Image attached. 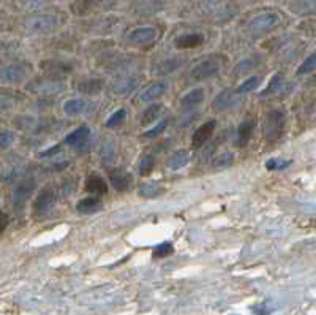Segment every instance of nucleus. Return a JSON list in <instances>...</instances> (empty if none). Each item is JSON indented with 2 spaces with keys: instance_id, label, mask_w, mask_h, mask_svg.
<instances>
[{
  "instance_id": "nucleus-9",
  "label": "nucleus",
  "mask_w": 316,
  "mask_h": 315,
  "mask_svg": "<svg viewBox=\"0 0 316 315\" xmlns=\"http://www.w3.org/2000/svg\"><path fill=\"white\" fill-rule=\"evenodd\" d=\"M237 103V99L236 95L229 89L220 92V94L214 99V109L215 111H226L228 108L234 106Z\"/></svg>"
},
{
  "instance_id": "nucleus-29",
  "label": "nucleus",
  "mask_w": 316,
  "mask_h": 315,
  "mask_svg": "<svg viewBox=\"0 0 316 315\" xmlns=\"http://www.w3.org/2000/svg\"><path fill=\"white\" fill-rule=\"evenodd\" d=\"M125 116H127V113H125V109H117L116 113H113L109 116V119L106 121V127H109V128H113V127H117V125H120L123 121H125Z\"/></svg>"
},
{
  "instance_id": "nucleus-1",
  "label": "nucleus",
  "mask_w": 316,
  "mask_h": 315,
  "mask_svg": "<svg viewBox=\"0 0 316 315\" xmlns=\"http://www.w3.org/2000/svg\"><path fill=\"white\" fill-rule=\"evenodd\" d=\"M286 125V117L285 113L280 109H272L266 114L264 121V136L269 143H275L278 138L282 136Z\"/></svg>"
},
{
  "instance_id": "nucleus-24",
  "label": "nucleus",
  "mask_w": 316,
  "mask_h": 315,
  "mask_svg": "<svg viewBox=\"0 0 316 315\" xmlns=\"http://www.w3.org/2000/svg\"><path fill=\"white\" fill-rule=\"evenodd\" d=\"M161 109H163V106H161L160 103H154V105L149 106V109H145V113H144L142 124L145 125V124H151V122H154L155 119H158Z\"/></svg>"
},
{
  "instance_id": "nucleus-2",
  "label": "nucleus",
  "mask_w": 316,
  "mask_h": 315,
  "mask_svg": "<svg viewBox=\"0 0 316 315\" xmlns=\"http://www.w3.org/2000/svg\"><path fill=\"white\" fill-rule=\"evenodd\" d=\"M65 89V84L62 81H55V80H46V81H33L29 84V90L33 92L36 95H43V97H51V95H57Z\"/></svg>"
},
{
  "instance_id": "nucleus-26",
  "label": "nucleus",
  "mask_w": 316,
  "mask_h": 315,
  "mask_svg": "<svg viewBox=\"0 0 316 315\" xmlns=\"http://www.w3.org/2000/svg\"><path fill=\"white\" fill-rule=\"evenodd\" d=\"M291 160H285V159H269L266 162V168L269 171H280V170H286L291 165Z\"/></svg>"
},
{
  "instance_id": "nucleus-28",
  "label": "nucleus",
  "mask_w": 316,
  "mask_h": 315,
  "mask_svg": "<svg viewBox=\"0 0 316 315\" xmlns=\"http://www.w3.org/2000/svg\"><path fill=\"white\" fill-rule=\"evenodd\" d=\"M234 163V154L233 152H221L215 160H214V166L215 168H226V166Z\"/></svg>"
},
{
  "instance_id": "nucleus-20",
  "label": "nucleus",
  "mask_w": 316,
  "mask_h": 315,
  "mask_svg": "<svg viewBox=\"0 0 316 315\" xmlns=\"http://www.w3.org/2000/svg\"><path fill=\"white\" fill-rule=\"evenodd\" d=\"M285 81V75L283 73H277V75H273L269 81V84L266 86V89L261 92V97H267V95H272L275 94L277 90H280L282 84Z\"/></svg>"
},
{
  "instance_id": "nucleus-16",
  "label": "nucleus",
  "mask_w": 316,
  "mask_h": 315,
  "mask_svg": "<svg viewBox=\"0 0 316 315\" xmlns=\"http://www.w3.org/2000/svg\"><path fill=\"white\" fill-rule=\"evenodd\" d=\"M78 211L82 214H92V212H97L103 208L101 201L97 196H86L82 200L78 201Z\"/></svg>"
},
{
  "instance_id": "nucleus-19",
  "label": "nucleus",
  "mask_w": 316,
  "mask_h": 315,
  "mask_svg": "<svg viewBox=\"0 0 316 315\" xmlns=\"http://www.w3.org/2000/svg\"><path fill=\"white\" fill-rule=\"evenodd\" d=\"M201 42H202L201 35L192 33V35H183V36H180V38H177L176 46L180 48V49H190V48H195V46L201 45Z\"/></svg>"
},
{
  "instance_id": "nucleus-36",
  "label": "nucleus",
  "mask_w": 316,
  "mask_h": 315,
  "mask_svg": "<svg viewBox=\"0 0 316 315\" xmlns=\"http://www.w3.org/2000/svg\"><path fill=\"white\" fill-rule=\"evenodd\" d=\"M60 151V146H54V147H51V149H46V151H43V152H40L38 154V157H49V155H55Z\"/></svg>"
},
{
  "instance_id": "nucleus-13",
  "label": "nucleus",
  "mask_w": 316,
  "mask_h": 315,
  "mask_svg": "<svg viewBox=\"0 0 316 315\" xmlns=\"http://www.w3.org/2000/svg\"><path fill=\"white\" fill-rule=\"evenodd\" d=\"M109 179H111V184H113V187L119 192H125L130 185H132V174L120 171V170L111 173Z\"/></svg>"
},
{
  "instance_id": "nucleus-10",
  "label": "nucleus",
  "mask_w": 316,
  "mask_h": 315,
  "mask_svg": "<svg viewBox=\"0 0 316 315\" xmlns=\"http://www.w3.org/2000/svg\"><path fill=\"white\" fill-rule=\"evenodd\" d=\"M86 192L95 193V195H106L108 193V184L103 178L97 174H90L86 179Z\"/></svg>"
},
{
  "instance_id": "nucleus-37",
  "label": "nucleus",
  "mask_w": 316,
  "mask_h": 315,
  "mask_svg": "<svg viewBox=\"0 0 316 315\" xmlns=\"http://www.w3.org/2000/svg\"><path fill=\"white\" fill-rule=\"evenodd\" d=\"M7 227H8V215L5 212H0V234L5 231Z\"/></svg>"
},
{
  "instance_id": "nucleus-23",
  "label": "nucleus",
  "mask_w": 316,
  "mask_h": 315,
  "mask_svg": "<svg viewBox=\"0 0 316 315\" xmlns=\"http://www.w3.org/2000/svg\"><path fill=\"white\" fill-rule=\"evenodd\" d=\"M130 38L135 43H149L155 38V32L152 29H141V30H136Z\"/></svg>"
},
{
  "instance_id": "nucleus-27",
  "label": "nucleus",
  "mask_w": 316,
  "mask_h": 315,
  "mask_svg": "<svg viewBox=\"0 0 316 315\" xmlns=\"http://www.w3.org/2000/svg\"><path fill=\"white\" fill-rule=\"evenodd\" d=\"M259 80L258 76H251V78H247L242 84H240L239 87H237V94H248V92H251V90H255L258 86H259Z\"/></svg>"
},
{
  "instance_id": "nucleus-15",
  "label": "nucleus",
  "mask_w": 316,
  "mask_h": 315,
  "mask_svg": "<svg viewBox=\"0 0 316 315\" xmlns=\"http://www.w3.org/2000/svg\"><path fill=\"white\" fill-rule=\"evenodd\" d=\"M90 136V128L89 127H79L76 130H73L70 135L65 136V144L78 147L84 143H87V138Z\"/></svg>"
},
{
  "instance_id": "nucleus-4",
  "label": "nucleus",
  "mask_w": 316,
  "mask_h": 315,
  "mask_svg": "<svg viewBox=\"0 0 316 315\" xmlns=\"http://www.w3.org/2000/svg\"><path fill=\"white\" fill-rule=\"evenodd\" d=\"M220 71V64L215 59H207L204 62H199L190 73V78L195 81H204L215 76Z\"/></svg>"
},
{
  "instance_id": "nucleus-31",
  "label": "nucleus",
  "mask_w": 316,
  "mask_h": 315,
  "mask_svg": "<svg viewBox=\"0 0 316 315\" xmlns=\"http://www.w3.org/2000/svg\"><path fill=\"white\" fill-rule=\"evenodd\" d=\"M314 65H316V57H314V54H311L310 57L299 67L297 73H299V75H307V73H310V71L314 70Z\"/></svg>"
},
{
  "instance_id": "nucleus-12",
  "label": "nucleus",
  "mask_w": 316,
  "mask_h": 315,
  "mask_svg": "<svg viewBox=\"0 0 316 315\" xmlns=\"http://www.w3.org/2000/svg\"><path fill=\"white\" fill-rule=\"evenodd\" d=\"M255 127H256V121L255 119H248L245 122H242L239 125V130H237V144L239 146H247L248 141L251 140V135L255 132Z\"/></svg>"
},
{
  "instance_id": "nucleus-32",
  "label": "nucleus",
  "mask_w": 316,
  "mask_h": 315,
  "mask_svg": "<svg viewBox=\"0 0 316 315\" xmlns=\"http://www.w3.org/2000/svg\"><path fill=\"white\" fill-rule=\"evenodd\" d=\"M13 143H14V133L0 132V149H7Z\"/></svg>"
},
{
  "instance_id": "nucleus-5",
  "label": "nucleus",
  "mask_w": 316,
  "mask_h": 315,
  "mask_svg": "<svg viewBox=\"0 0 316 315\" xmlns=\"http://www.w3.org/2000/svg\"><path fill=\"white\" fill-rule=\"evenodd\" d=\"M55 200H57V193H55V190L51 187V185H48V187L41 189V192L38 193V196H36L35 200V205H33V209L36 214H46L52 209Z\"/></svg>"
},
{
  "instance_id": "nucleus-33",
  "label": "nucleus",
  "mask_w": 316,
  "mask_h": 315,
  "mask_svg": "<svg viewBox=\"0 0 316 315\" xmlns=\"http://www.w3.org/2000/svg\"><path fill=\"white\" fill-rule=\"evenodd\" d=\"M273 23H275V17L263 16V17H258V19L253 23V27L255 29H266V27H270Z\"/></svg>"
},
{
  "instance_id": "nucleus-3",
  "label": "nucleus",
  "mask_w": 316,
  "mask_h": 315,
  "mask_svg": "<svg viewBox=\"0 0 316 315\" xmlns=\"http://www.w3.org/2000/svg\"><path fill=\"white\" fill-rule=\"evenodd\" d=\"M27 67L21 64H13L0 68V83L5 84H17L27 78Z\"/></svg>"
},
{
  "instance_id": "nucleus-6",
  "label": "nucleus",
  "mask_w": 316,
  "mask_h": 315,
  "mask_svg": "<svg viewBox=\"0 0 316 315\" xmlns=\"http://www.w3.org/2000/svg\"><path fill=\"white\" fill-rule=\"evenodd\" d=\"M35 187H36V182L32 178L24 179L23 182L17 184L14 192H13V203H14V205L16 206H23L24 203L27 201V198L30 196V193L35 190Z\"/></svg>"
},
{
  "instance_id": "nucleus-18",
  "label": "nucleus",
  "mask_w": 316,
  "mask_h": 315,
  "mask_svg": "<svg viewBox=\"0 0 316 315\" xmlns=\"http://www.w3.org/2000/svg\"><path fill=\"white\" fill-rule=\"evenodd\" d=\"M138 87V80L136 78H123L119 83L114 84V94L117 95H127Z\"/></svg>"
},
{
  "instance_id": "nucleus-11",
  "label": "nucleus",
  "mask_w": 316,
  "mask_h": 315,
  "mask_svg": "<svg viewBox=\"0 0 316 315\" xmlns=\"http://www.w3.org/2000/svg\"><path fill=\"white\" fill-rule=\"evenodd\" d=\"M188 162H190V152L182 149V151L174 152V154L168 159V162H166V166H168L171 171H177V170L185 168V166L188 165Z\"/></svg>"
},
{
  "instance_id": "nucleus-34",
  "label": "nucleus",
  "mask_w": 316,
  "mask_h": 315,
  "mask_svg": "<svg viewBox=\"0 0 316 315\" xmlns=\"http://www.w3.org/2000/svg\"><path fill=\"white\" fill-rule=\"evenodd\" d=\"M164 128H166V121H161L158 125H155L154 128H151V130H147V132L144 133V136H147V138H155V136H158L160 133H163Z\"/></svg>"
},
{
  "instance_id": "nucleus-8",
  "label": "nucleus",
  "mask_w": 316,
  "mask_h": 315,
  "mask_svg": "<svg viewBox=\"0 0 316 315\" xmlns=\"http://www.w3.org/2000/svg\"><path fill=\"white\" fill-rule=\"evenodd\" d=\"M215 127H217V122L215 121H209L206 124H202L201 127L196 128V132L193 133V147H202L204 144H206L209 141V138L212 136L214 130H215Z\"/></svg>"
},
{
  "instance_id": "nucleus-35",
  "label": "nucleus",
  "mask_w": 316,
  "mask_h": 315,
  "mask_svg": "<svg viewBox=\"0 0 316 315\" xmlns=\"http://www.w3.org/2000/svg\"><path fill=\"white\" fill-rule=\"evenodd\" d=\"M253 67H255V62H253V61H244V62H240V64L236 67V73H237V75H242V73L251 70Z\"/></svg>"
},
{
  "instance_id": "nucleus-22",
  "label": "nucleus",
  "mask_w": 316,
  "mask_h": 315,
  "mask_svg": "<svg viewBox=\"0 0 316 315\" xmlns=\"http://www.w3.org/2000/svg\"><path fill=\"white\" fill-rule=\"evenodd\" d=\"M164 192V189L160 184H144L139 187V196L142 198H157Z\"/></svg>"
},
{
  "instance_id": "nucleus-7",
  "label": "nucleus",
  "mask_w": 316,
  "mask_h": 315,
  "mask_svg": "<svg viewBox=\"0 0 316 315\" xmlns=\"http://www.w3.org/2000/svg\"><path fill=\"white\" fill-rule=\"evenodd\" d=\"M166 90H168V84H166L164 81H158V83H154L149 86L145 90H142V94L139 97V100L142 103H154L155 100L161 99Z\"/></svg>"
},
{
  "instance_id": "nucleus-14",
  "label": "nucleus",
  "mask_w": 316,
  "mask_h": 315,
  "mask_svg": "<svg viewBox=\"0 0 316 315\" xmlns=\"http://www.w3.org/2000/svg\"><path fill=\"white\" fill-rule=\"evenodd\" d=\"M204 99H206V92H204V89L198 87V89L190 90L187 95L182 97L180 106L185 108V109H188V108H193V106H198L199 103H202Z\"/></svg>"
},
{
  "instance_id": "nucleus-25",
  "label": "nucleus",
  "mask_w": 316,
  "mask_h": 315,
  "mask_svg": "<svg viewBox=\"0 0 316 315\" xmlns=\"http://www.w3.org/2000/svg\"><path fill=\"white\" fill-rule=\"evenodd\" d=\"M78 89L81 92H84V94H97V92L101 89V81L100 80H87V81H82Z\"/></svg>"
},
{
  "instance_id": "nucleus-30",
  "label": "nucleus",
  "mask_w": 316,
  "mask_h": 315,
  "mask_svg": "<svg viewBox=\"0 0 316 315\" xmlns=\"http://www.w3.org/2000/svg\"><path fill=\"white\" fill-rule=\"evenodd\" d=\"M174 252V247H173V244L171 243H161V244H158L155 249H154V257H157V258H163V257H168V255H171Z\"/></svg>"
},
{
  "instance_id": "nucleus-17",
  "label": "nucleus",
  "mask_w": 316,
  "mask_h": 315,
  "mask_svg": "<svg viewBox=\"0 0 316 315\" xmlns=\"http://www.w3.org/2000/svg\"><path fill=\"white\" fill-rule=\"evenodd\" d=\"M89 108V103L86 100H79V99H73L65 102L64 105V111L67 116H79L82 113H86Z\"/></svg>"
},
{
  "instance_id": "nucleus-21",
  "label": "nucleus",
  "mask_w": 316,
  "mask_h": 315,
  "mask_svg": "<svg viewBox=\"0 0 316 315\" xmlns=\"http://www.w3.org/2000/svg\"><path fill=\"white\" fill-rule=\"evenodd\" d=\"M155 157L152 154H145L144 157H141L139 163H138V170L141 173V176H147V174H151L155 168Z\"/></svg>"
}]
</instances>
